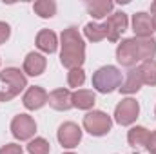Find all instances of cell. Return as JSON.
Wrapping results in <instances>:
<instances>
[{"label": "cell", "instance_id": "cell-25", "mask_svg": "<svg viewBox=\"0 0 156 154\" xmlns=\"http://www.w3.org/2000/svg\"><path fill=\"white\" fill-rule=\"evenodd\" d=\"M22 147L18 145V143H7V145H4L2 149H0V154H22Z\"/></svg>", "mask_w": 156, "mask_h": 154}, {"label": "cell", "instance_id": "cell-4", "mask_svg": "<svg viewBox=\"0 0 156 154\" xmlns=\"http://www.w3.org/2000/svg\"><path fill=\"white\" fill-rule=\"evenodd\" d=\"M113 127L111 116L104 111H91L83 116V129L91 136H105Z\"/></svg>", "mask_w": 156, "mask_h": 154}, {"label": "cell", "instance_id": "cell-19", "mask_svg": "<svg viewBox=\"0 0 156 154\" xmlns=\"http://www.w3.org/2000/svg\"><path fill=\"white\" fill-rule=\"evenodd\" d=\"M136 49H138V54H140V62H147V60H153L156 54V40L151 38H136Z\"/></svg>", "mask_w": 156, "mask_h": 154}, {"label": "cell", "instance_id": "cell-8", "mask_svg": "<svg viewBox=\"0 0 156 154\" xmlns=\"http://www.w3.org/2000/svg\"><path fill=\"white\" fill-rule=\"evenodd\" d=\"M104 27H105V38L111 42H118L122 33L127 31V27H129V18L123 11H116L105 20Z\"/></svg>", "mask_w": 156, "mask_h": 154}, {"label": "cell", "instance_id": "cell-12", "mask_svg": "<svg viewBox=\"0 0 156 154\" xmlns=\"http://www.w3.org/2000/svg\"><path fill=\"white\" fill-rule=\"evenodd\" d=\"M47 103L55 111H69L73 107V93L69 89H55L49 93Z\"/></svg>", "mask_w": 156, "mask_h": 154}, {"label": "cell", "instance_id": "cell-5", "mask_svg": "<svg viewBox=\"0 0 156 154\" xmlns=\"http://www.w3.org/2000/svg\"><path fill=\"white\" fill-rule=\"evenodd\" d=\"M37 132V123L29 114H16L11 120V134L24 142V140H31Z\"/></svg>", "mask_w": 156, "mask_h": 154}, {"label": "cell", "instance_id": "cell-9", "mask_svg": "<svg viewBox=\"0 0 156 154\" xmlns=\"http://www.w3.org/2000/svg\"><path fill=\"white\" fill-rule=\"evenodd\" d=\"M58 142L66 149H75L78 143L82 142V129L78 127L75 121H64L58 127Z\"/></svg>", "mask_w": 156, "mask_h": 154}, {"label": "cell", "instance_id": "cell-7", "mask_svg": "<svg viewBox=\"0 0 156 154\" xmlns=\"http://www.w3.org/2000/svg\"><path fill=\"white\" fill-rule=\"evenodd\" d=\"M140 114V103L133 98H125L122 100L115 109V120L120 125H131L136 121V118Z\"/></svg>", "mask_w": 156, "mask_h": 154}, {"label": "cell", "instance_id": "cell-10", "mask_svg": "<svg viewBox=\"0 0 156 154\" xmlns=\"http://www.w3.org/2000/svg\"><path fill=\"white\" fill-rule=\"evenodd\" d=\"M133 31L136 38H151L154 31L151 15L145 11H138L136 15H133Z\"/></svg>", "mask_w": 156, "mask_h": 154}, {"label": "cell", "instance_id": "cell-26", "mask_svg": "<svg viewBox=\"0 0 156 154\" xmlns=\"http://www.w3.org/2000/svg\"><path fill=\"white\" fill-rule=\"evenodd\" d=\"M11 37V27L7 22H2L0 20V44H5V40Z\"/></svg>", "mask_w": 156, "mask_h": 154}, {"label": "cell", "instance_id": "cell-29", "mask_svg": "<svg viewBox=\"0 0 156 154\" xmlns=\"http://www.w3.org/2000/svg\"><path fill=\"white\" fill-rule=\"evenodd\" d=\"M66 154H75V152H66Z\"/></svg>", "mask_w": 156, "mask_h": 154}, {"label": "cell", "instance_id": "cell-24", "mask_svg": "<svg viewBox=\"0 0 156 154\" xmlns=\"http://www.w3.org/2000/svg\"><path fill=\"white\" fill-rule=\"evenodd\" d=\"M83 82H85V73H83L82 67L71 69V71L67 73V83H69V87H73V89L78 91V87H82Z\"/></svg>", "mask_w": 156, "mask_h": 154}, {"label": "cell", "instance_id": "cell-23", "mask_svg": "<svg viewBox=\"0 0 156 154\" xmlns=\"http://www.w3.org/2000/svg\"><path fill=\"white\" fill-rule=\"evenodd\" d=\"M51 145L45 138H35L27 143V152L29 154H49Z\"/></svg>", "mask_w": 156, "mask_h": 154}, {"label": "cell", "instance_id": "cell-1", "mask_svg": "<svg viewBox=\"0 0 156 154\" xmlns=\"http://www.w3.org/2000/svg\"><path fill=\"white\" fill-rule=\"evenodd\" d=\"M62 51H60V62L64 67L76 69L82 67V64L85 62V44L82 35L78 33L76 27H67L62 31Z\"/></svg>", "mask_w": 156, "mask_h": 154}, {"label": "cell", "instance_id": "cell-21", "mask_svg": "<svg viewBox=\"0 0 156 154\" xmlns=\"http://www.w3.org/2000/svg\"><path fill=\"white\" fill-rule=\"evenodd\" d=\"M138 69H140V75H142L144 83L154 87L156 85V60H147V62H144Z\"/></svg>", "mask_w": 156, "mask_h": 154}, {"label": "cell", "instance_id": "cell-18", "mask_svg": "<svg viewBox=\"0 0 156 154\" xmlns=\"http://www.w3.org/2000/svg\"><path fill=\"white\" fill-rule=\"evenodd\" d=\"M149 134H151V132H149L145 127L136 125V127H133V129L127 132V142H129L131 147H134V149H142V147L147 145Z\"/></svg>", "mask_w": 156, "mask_h": 154}, {"label": "cell", "instance_id": "cell-3", "mask_svg": "<svg viewBox=\"0 0 156 154\" xmlns=\"http://www.w3.org/2000/svg\"><path fill=\"white\" fill-rule=\"evenodd\" d=\"M120 85H122V73L115 65H104L93 75V87L102 94L116 91L120 89Z\"/></svg>", "mask_w": 156, "mask_h": 154}, {"label": "cell", "instance_id": "cell-6", "mask_svg": "<svg viewBox=\"0 0 156 154\" xmlns=\"http://www.w3.org/2000/svg\"><path fill=\"white\" fill-rule=\"evenodd\" d=\"M116 60L123 65L133 69L138 62H140V54L136 49V40L134 38H125L118 44L116 47Z\"/></svg>", "mask_w": 156, "mask_h": 154}, {"label": "cell", "instance_id": "cell-2", "mask_svg": "<svg viewBox=\"0 0 156 154\" xmlns=\"http://www.w3.org/2000/svg\"><path fill=\"white\" fill-rule=\"evenodd\" d=\"M0 82L4 83V87H0V102L13 100L27 87V78L24 75V71L16 67H5L0 73Z\"/></svg>", "mask_w": 156, "mask_h": 154}, {"label": "cell", "instance_id": "cell-13", "mask_svg": "<svg viewBox=\"0 0 156 154\" xmlns=\"http://www.w3.org/2000/svg\"><path fill=\"white\" fill-rule=\"evenodd\" d=\"M45 65H47L45 56L35 51L27 53V56L24 58V73L27 76H40L45 71Z\"/></svg>", "mask_w": 156, "mask_h": 154}, {"label": "cell", "instance_id": "cell-14", "mask_svg": "<svg viewBox=\"0 0 156 154\" xmlns=\"http://www.w3.org/2000/svg\"><path fill=\"white\" fill-rule=\"evenodd\" d=\"M142 85H144V80H142V75H140V69L133 67V69L127 71L125 80L122 82L120 93H123V94H134V93H138L142 89Z\"/></svg>", "mask_w": 156, "mask_h": 154}, {"label": "cell", "instance_id": "cell-17", "mask_svg": "<svg viewBox=\"0 0 156 154\" xmlns=\"http://www.w3.org/2000/svg\"><path fill=\"white\" fill-rule=\"evenodd\" d=\"M94 102H96V96L89 89H78L73 93V107H76V109H82V111L93 109Z\"/></svg>", "mask_w": 156, "mask_h": 154}, {"label": "cell", "instance_id": "cell-27", "mask_svg": "<svg viewBox=\"0 0 156 154\" xmlns=\"http://www.w3.org/2000/svg\"><path fill=\"white\" fill-rule=\"evenodd\" d=\"M145 149H147L151 154H156V131H153V132L149 134V140H147Z\"/></svg>", "mask_w": 156, "mask_h": 154}, {"label": "cell", "instance_id": "cell-15", "mask_svg": "<svg viewBox=\"0 0 156 154\" xmlns=\"http://www.w3.org/2000/svg\"><path fill=\"white\" fill-rule=\"evenodd\" d=\"M113 7H115V4H113L111 0H87V2H85L87 13H89L91 16H94V18H104V16H107V15L113 11Z\"/></svg>", "mask_w": 156, "mask_h": 154}, {"label": "cell", "instance_id": "cell-28", "mask_svg": "<svg viewBox=\"0 0 156 154\" xmlns=\"http://www.w3.org/2000/svg\"><path fill=\"white\" fill-rule=\"evenodd\" d=\"M151 20H153V27L156 31V0L151 4Z\"/></svg>", "mask_w": 156, "mask_h": 154}, {"label": "cell", "instance_id": "cell-22", "mask_svg": "<svg viewBox=\"0 0 156 154\" xmlns=\"http://www.w3.org/2000/svg\"><path fill=\"white\" fill-rule=\"evenodd\" d=\"M83 35H85V38L91 40V42H102L105 38V27H104V24L89 22L83 27Z\"/></svg>", "mask_w": 156, "mask_h": 154}, {"label": "cell", "instance_id": "cell-20", "mask_svg": "<svg viewBox=\"0 0 156 154\" xmlns=\"http://www.w3.org/2000/svg\"><path fill=\"white\" fill-rule=\"evenodd\" d=\"M33 9L40 18H51L56 15V2L55 0H38L33 4Z\"/></svg>", "mask_w": 156, "mask_h": 154}, {"label": "cell", "instance_id": "cell-30", "mask_svg": "<svg viewBox=\"0 0 156 154\" xmlns=\"http://www.w3.org/2000/svg\"><path fill=\"white\" fill-rule=\"evenodd\" d=\"M154 113H156V111H154Z\"/></svg>", "mask_w": 156, "mask_h": 154}, {"label": "cell", "instance_id": "cell-16", "mask_svg": "<svg viewBox=\"0 0 156 154\" xmlns=\"http://www.w3.org/2000/svg\"><path fill=\"white\" fill-rule=\"evenodd\" d=\"M56 45H58V38H56L55 31L42 29L37 35V47H38L40 51H44V53H55Z\"/></svg>", "mask_w": 156, "mask_h": 154}, {"label": "cell", "instance_id": "cell-11", "mask_svg": "<svg viewBox=\"0 0 156 154\" xmlns=\"http://www.w3.org/2000/svg\"><path fill=\"white\" fill-rule=\"evenodd\" d=\"M47 98L49 94L45 93V89H42L38 85H33L26 91L22 102H24V107L29 109V111H37V109H42L45 103H47Z\"/></svg>", "mask_w": 156, "mask_h": 154}]
</instances>
